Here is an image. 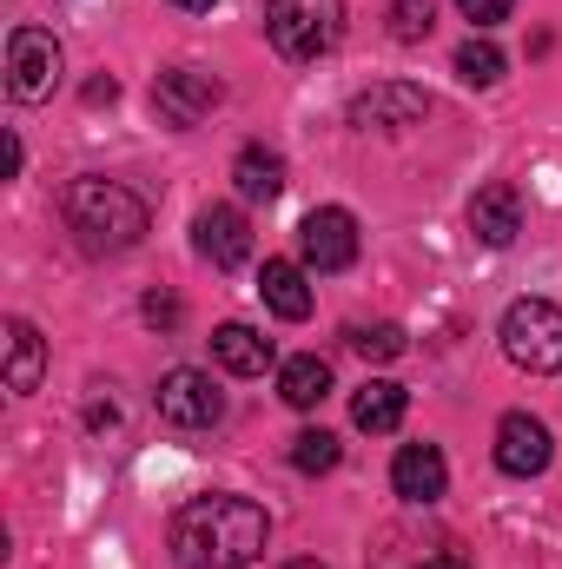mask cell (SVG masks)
I'll return each instance as SVG.
<instances>
[{"label": "cell", "mask_w": 562, "mask_h": 569, "mask_svg": "<svg viewBox=\"0 0 562 569\" xmlns=\"http://www.w3.org/2000/svg\"><path fill=\"white\" fill-rule=\"evenodd\" d=\"M219 100H225V87H219V73H205V67H165V73L152 80V107H159L165 127H199Z\"/></svg>", "instance_id": "52a82bcc"}, {"label": "cell", "mask_w": 562, "mask_h": 569, "mask_svg": "<svg viewBox=\"0 0 562 569\" xmlns=\"http://www.w3.org/2000/svg\"><path fill=\"white\" fill-rule=\"evenodd\" d=\"M470 232H476L483 246H496V252L523 232V199H516L510 179H490V186L470 199Z\"/></svg>", "instance_id": "7c38bea8"}, {"label": "cell", "mask_w": 562, "mask_h": 569, "mask_svg": "<svg viewBox=\"0 0 562 569\" xmlns=\"http://www.w3.org/2000/svg\"><path fill=\"white\" fill-rule=\"evenodd\" d=\"M443 483H450V463H443L436 443H404V450H398V463H391V490H398L404 503H436Z\"/></svg>", "instance_id": "4fadbf2b"}, {"label": "cell", "mask_w": 562, "mask_h": 569, "mask_svg": "<svg viewBox=\"0 0 562 569\" xmlns=\"http://www.w3.org/2000/svg\"><path fill=\"white\" fill-rule=\"evenodd\" d=\"M456 73H463V87H496L503 80V53L490 40H463L456 47Z\"/></svg>", "instance_id": "44dd1931"}, {"label": "cell", "mask_w": 562, "mask_h": 569, "mask_svg": "<svg viewBox=\"0 0 562 569\" xmlns=\"http://www.w3.org/2000/svg\"><path fill=\"white\" fill-rule=\"evenodd\" d=\"M40 378H47V338L27 318H7V391L27 398L40 391Z\"/></svg>", "instance_id": "9a60e30c"}, {"label": "cell", "mask_w": 562, "mask_h": 569, "mask_svg": "<svg viewBox=\"0 0 562 569\" xmlns=\"http://www.w3.org/2000/svg\"><path fill=\"white\" fill-rule=\"evenodd\" d=\"M404 411H411V391H404V385H391V378H371V385L351 398V425L371 430V437L398 430V425H404Z\"/></svg>", "instance_id": "2e32d148"}, {"label": "cell", "mask_w": 562, "mask_h": 569, "mask_svg": "<svg viewBox=\"0 0 562 569\" xmlns=\"http://www.w3.org/2000/svg\"><path fill=\"white\" fill-rule=\"evenodd\" d=\"M232 179H239V199H252V206H272L284 192V159L272 146H245L239 159H232Z\"/></svg>", "instance_id": "ac0fdd59"}, {"label": "cell", "mask_w": 562, "mask_h": 569, "mask_svg": "<svg viewBox=\"0 0 562 569\" xmlns=\"http://www.w3.org/2000/svg\"><path fill=\"white\" fill-rule=\"evenodd\" d=\"M430 27H436L430 0H391V40H423Z\"/></svg>", "instance_id": "603a6c76"}, {"label": "cell", "mask_w": 562, "mask_h": 569, "mask_svg": "<svg viewBox=\"0 0 562 569\" xmlns=\"http://www.w3.org/2000/svg\"><path fill=\"white\" fill-rule=\"evenodd\" d=\"M259 291H265V305L279 311V318H311V284H304V266H291V259H265V272H259Z\"/></svg>", "instance_id": "d6986e66"}, {"label": "cell", "mask_w": 562, "mask_h": 569, "mask_svg": "<svg viewBox=\"0 0 562 569\" xmlns=\"http://www.w3.org/2000/svg\"><path fill=\"white\" fill-rule=\"evenodd\" d=\"M284 569H324V563H311V557H298V563H284Z\"/></svg>", "instance_id": "83f0119b"}, {"label": "cell", "mask_w": 562, "mask_h": 569, "mask_svg": "<svg viewBox=\"0 0 562 569\" xmlns=\"http://www.w3.org/2000/svg\"><path fill=\"white\" fill-rule=\"evenodd\" d=\"M192 246H199V259H205V266L232 272V266H245V259H252V226H245V212H239V206H205V212L192 219Z\"/></svg>", "instance_id": "8fae6325"}, {"label": "cell", "mask_w": 562, "mask_h": 569, "mask_svg": "<svg viewBox=\"0 0 562 569\" xmlns=\"http://www.w3.org/2000/svg\"><path fill=\"white\" fill-rule=\"evenodd\" d=\"M152 405H159L165 425H179V430H212L225 418V391L205 371H165L159 391H152Z\"/></svg>", "instance_id": "8992f818"}, {"label": "cell", "mask_w": 562, "mask_h": 569, "mask_svg": "<svg viewBox=\"0 0 562 569\" xmlns=\"http://www.w3.org/2000/svg\"><path fill=\"white\" fill-rule=\"evenodd\" d=\"M344 33V0H265V40L284 60H318Z\"/></svg>", "instance_id": "277c9868"}, {"label": "cell", "mask_w": 562, "mask_h": 569, "mask_svg": "<svg viewBox=\"0 0 562 569\" xmlns=\"http://www.w3.org/2000/svg\"><path fill=\"white\" fill-rule=\"evenodd\" d=\"M145 318H152V325H179V298L152 291V298H145Z\"/></svg>", "instance_id": "d4e9b609"}, {"label": "cell", "mask_w": 562, "mask_h": 569, "mask_svg": "<svg viewBox=\"0 0 562 569\" xmlns=\"http://www.w3.org/2000/svg\"><path fill=\"white\" fill-rule=\"evenodd\" d=\"M456 7H463V20H476V27H496V20H510L516 0H456Z\"/></svg>", "instance_id": "cb8c5ba5"}, {"label": "cell", "mask_w": 562, "mask_h": 569, "mask_svg": "<svg viewBox=\"0 0 562 569\" xmlns=\"http://www.w3.org/2000/svg\"><path fill=\"white\" fill-rule=\"evenodd\" d=\"M60 212H67V226H73V239H80L87 252H133V246L145 239V219H152L133 186L93 179V172L67 186Z\"/></svg>", "instance_id": "7a4b0ae2"}, {"label": "cell", "mask_w": 562, "mask_h": 569, "mask_svg": "<svg viewBox=\"0 0 562 569\" xmlns=\"http://www.w3.org/2000/svg\"><path fill=\"white\" fill-rule=\"evenodd\" d=\"M53 87H60V40L47 27H13V40H7V93L20 107H40V100H53Z\"/></svg>", "instance_id": "5b68a950"}, {"label": "cell", "mask_w": 562, "mask_h": 569, "mask_svg": "<svg viewBox=\"0 0 562 569\" xmlns=\"http://www.w3.org/2000/svg\"><path fill=\"white\" fill-rule=\"evenodd\" d=\"M212 358H219L232 378H265V371L279 365L272 338H265V331H252V325H219V331H212Z\"/></svg>", "instance_id": "5bb4252c"}, {"label": "cell", "mask_w": 562, "mask_h": 569, "mask_svg": "<svg viewBox=\"0 0 562 569\" xmlns=\"http://www.w3.org/2000/svg\"><path fill=\"white\" fill-rule=\"evenodd\" d=\"M172 7H179V13H212L219 0H172Z\"/></svg>", "instance_id": "484cf974"}, {"label": "cell", "mask_w": 562, "mask_h": 569, "mask_svg": "<svg viewBox=\"0 0 562 569\" xmlns=\"http://www.w3.org/2000/svg\"><path fill=\"white\" fill-rule=\"evenodd\" d=\"M272 543V517L252 497H185L172 510V563L179 569H252Z\"/></svg>", "instance_id": "6da1fadb"}, {"label": "cell", "mask_w": 562, "mask_h": 569, "mask_svg": "<svg viewBox=\"0 0 562 569\" xmlns=\"http://www.w3.org/2000/svg\"><path fill=\"white\" fill-rule=\"evenodd\" d=\"M404 345H411V338H404V325H358V331H351V351H358V358H371V365L404 358Z\"/></svg>", "instance_id": "7402d4cb"}, {"label": "cell", "mask_w": 562, "mask_h": 569, "mask_svg": "<svg viewBox=\"0 0 562 569\" xmlns=\"http://www.w3.org/2000/svg\"><path fill=\"white\" fill-rule=\"evenodd\" d=\"M338 437L331 430H298L291 437V470H304V477H324V470H338Z\"/></svg>", "instance_id": "ffe728a7"}, {"label": "cell", "mask_w": 562, "mask_h": 569, "mask_svg": "<svg viewBox=\"0 0 562 569\" xmlns=\"http://www.w3.org/2000/svg\"><path fill=\"white\" fill-rule=\"evenodd\" d=\"M503 358L530 378H562V305L550 298H516L496 325Z\"/></svg>", "instance_id": "3957f363"}, {"label": "cell", "mask_w": 562, "mask_h": 569, "mask_svg": "<svg viewBox=\"0 0 562 569\" xmlns=\"http://www.w3.org/2000/svg\"><path fill=\"white\" fill-rule=\"evenodd\" d=\"M423 113H430V93L411 87V80H384V87L351 100V127H364V133H404V127H418Z\"/></svg>", "instance_id": "9c48e42d"}, {"label": "cell", "mask_w": 562, "mask_h": 569, "mask_svg": "<svg viewBox=\"0 0 562 569\" xmlns=\"http://www.w3.org/2000/svg\"><path fill=\"white\" fill-rule=\"evenodd\" d=\"M298 259H304V272H344V266L358 259V219H351L344 206L304 212V226H298Z\"/></svg>", "instance_id": "ba28073f"}, {"label": "cell", "mask_w": 562, "mask_h": 569, "mask_svg": "<svg viewBox=\"0 0 562 569\" xmlns=\"http://www.w3.org/2000/svg\"><path fill=\"white\" fill-rule=\"evenodd\" d=\"M550 457H556V443H550V425H543V418L510 411V418L496 425V470H503V477H543Z\"/></svg>", "instance_id": "30bf717a"}, {"label": "cell", "mask_w": 562, "mask_h": 569, "mask_svg": "<svg viewBox=\"0 0 562 569\" xmlns=\"http://www.w3.org/2000/svg\"><path fill=\"white\" fill-rule=\"evenodd\" d=\"M423 569H470V563H463V557H430Z\"/></svg>", "instance_id": "4316f807"}, {"label": "cell", "mask_w": 562, "mask_h": 569, "mask_svg": "<svg viewBox=\"0 0 562 569\" xmlns=\"http://www.w3.org/2000/svg\"><path fill=\"white\" fill-rule=\"evenodd\" d=\"M279 398L291 405V411H318V405L331 398V365H324L318 351L284 358V365H279Z\"/></svg>", "instance_id": "e0dca14e"}]
</instances>
